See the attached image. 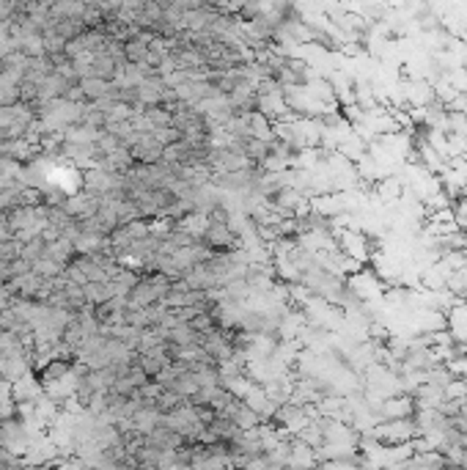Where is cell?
<instances>
[{"label": "cell", "instance_id": "1", "mask_svg": "<svg viewBox=\"0 0 467 470\" xmlns=\"http://www.w3.org/2000/svg\"><path fill=\"white\" fill-rule=\"evenodd\" d=\"M127 55L132 61H146L148 58V47H143V42H130L127 45Z\"/></svg>", "mask_w": 467, "mask_h": 470}]
</instances>
